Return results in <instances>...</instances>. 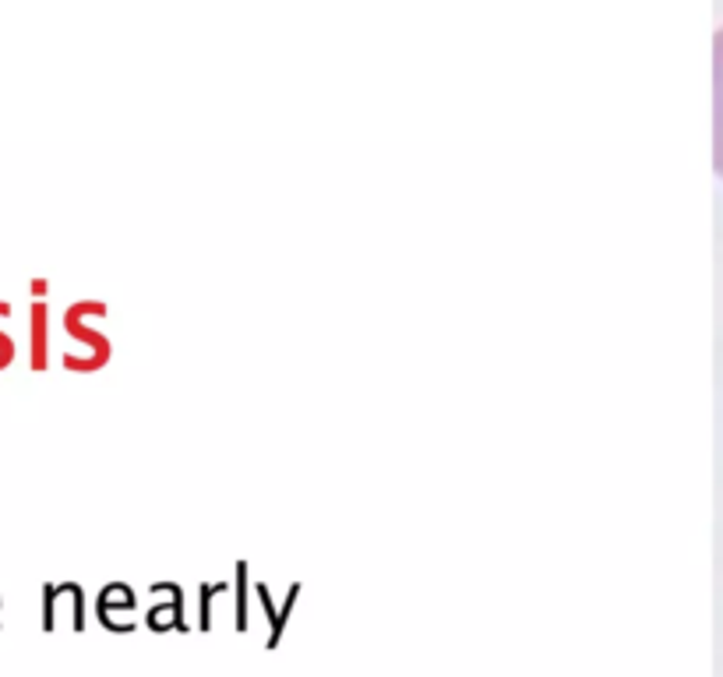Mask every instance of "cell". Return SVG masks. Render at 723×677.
<instances>
[{
	"instance_id": "obj_1",
	"label": "cell",
	"mask_w": 723,
	"mask_h": 677,
	"mask_svg": "<svg viewBox=\"0 0 723 677\" xmlns=\"http://www.w3.org/2000/svg\"><path fill=\"white\" fill-rule=\"evenodd\" d=\"M716 167L723 173V33L716 39Z\"/></svg>"
},
{
	"instance_id": "obj_3",
	"label": "cell",
	"mask_w": 723,
	"mask_h": 677,
	"mask_svg": "<svg viewBox=\"0 0 723 677\" xmlns=\"http://www.w3.org/2000/svg\"><path fill=\"white\" fill-rule=\"evenodd\" d=\"M8 311H11V304H8V300H0V314H8ZM11 356H14V342L4 333H0V367H8Z\"/></svg>"
},
{
	"instance_id": "obj_2",
	"label": "cell",
	"mask_w": 723,
	"mask_h": 677,
	"mask_svg": "<svg viewBox=\"0 0 723 677\" xmlns=\"http://www.w3.org/2000/svg\"><path fill=\"white\" fill-rule=\"evenodd\" d=\"M47 360V307L36 304L33 307V364L43 367Z\"/></svg>"
}]
</instances>
